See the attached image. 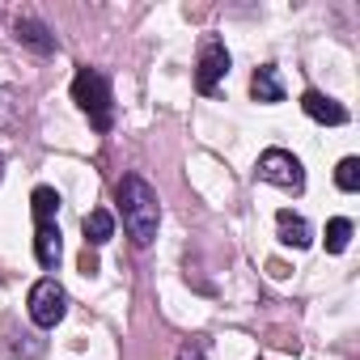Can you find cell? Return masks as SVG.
<instances>
[{"mask_svg": "<svg viewBox=\"0 0 360 360\" xmlns=\"http://www.w3.org/2000/svg\"><path fill=\"white\" fill-rule=\"evenodd\" d=\"M81 229H85V246H106L115 238V217L106 208H94V212H85Z\"/></svg>", "mask_w": 360, "mask_h": 360, "instance_id": "11", "label": "cell"}, {"mask_svg": "<svg viewBox=\"0 0 360 360\" xmlns=\"http://www.w3.org/2000/svg\"><path fill=\"white\" fill-rule=\"evenodd\" d=\"M26 309H30V322H34V326L51 330V326L64 322V314H68V292H64V284H60L56 276H43V280L30 288Z\"/></svg>", "mask_w": 360, "mask_h": 360, "instance_id": "3", "label": "cell"}, {"mask_svg": "<svg viewBox=\"0 0 360 360\" xmlns=\"http://www.w3.org/2000/svg\"><path fill=\"white\" fill-rule=\"evenodd\" d=\"M34 259H39V267H47V271L60 267L64 242H60V225H56V221H51V225H34Z\"/></svg>", "mask_w": 360, "mask_h": 360, "instance_id": "7", "label": "cell"}, {"mask_svg": "<svg viewBox=\"0 0 360 360\" xmlns=\"http://www.w3.org/2000/svg\"><path fill=\"white\" fill-rule=\"evenodd\" d=\"M119 217H123V229L136 246H148L157 238V221H161V204H157V191L144 183L140 174H123L119 178Z\"/></svg>", "mask_w": 360, "mask_h": 360, "instance_id": "1", "label": "cell"}, {"mask_svg": "<svg viewBox=\"0 0 360 360\" xmlns=\"http://www.w3.org/2000/svg\"><path fill=\"white\" fill-rule=\"evenodd\" d=\"M250 98H255V102H263V106L284 102V77H280V68H276V64L255 68V77H250Z\"/></svg>", "mask_w": 360, "mask_h": 360, "instance_id": "8", "label": "cell"}, {"mask_svg": "<svg viewBox=\"0 0 360 360\" xmlns=\"http://www.w3.org/2000/svg\"><path fill=\"white\" fill-rule=\"evenodd\" d=\"M255 174L263 178V183H271V187H284V191H301L305 187V169H301V161L288 148H267L259 157Z\"/></svg>", "mask_w": 360, "mask_h": 360, "instance_id": "4", "label": "cell"}, {"mask_svg": "<svg viewBox=\"0 0 360 360\" xmlns=\"http://www.w3.org/2000/svg\"><path fill=\"white\" fill-rule=\"evenodd\" d=\"M0 178H5V153H0Z\"/></svg>", "mask_w": 360, "mask_h": 360, "instance_id": "17", "label": "cell"}, {"mask_svg": "<svg viewBox=\"0 0 360 360\" xmlns=\"http://www.w3.org/2000/svg\"><path fill=\"white\" fill-rule=\"evenodd\" d=\"M352 233H356L352 221H347V217H335V221L326 225V250H330V255H343L347 242H352Z\"/></svg>", "mask_w": 360, "mask_h": 360, "instance_id": "13", "label": "cell"}, {"mask_svg": "<svg viewBox=\"0 0 360 360\" xmlns=\"http://www.w3.org/2000/svg\"><path fill=\"white\" fill-rule=\"evenodd\" d=\"M72 102L81 106V115L89 119L94 131H110V127H115V94H110L106 72L81 68L77 81H72Z\"/></svg>", "mask_w": 360, "mask_h": 360, "instance_id": "2", "label": "cell"}, {"mask_svg": "<svg viewBox=\"0 0 360 360\" xmlns=\"http://www.w3.org/2000/svg\"><path fill=\"white\" fill-rule=\"evenodd\" d=\"M335 183H339V191H360V161H356V157H343V161H339Z\"/></svg>", "mask_w": 360, "mask_h": 360, "instance_id": "14", "label": "cell"}, {"mask_svg": "<svg viewBox=\"0 0 360 360\" xmlns=\"http://www.w3.org/2000/svg\"><path fill=\"white\" fill-rule=\"evenodd\" d=\"M225 72H229V51H225L221 39L208 34L200 43V60H195V89L200 94H217V85L225 81Z\"/></svg>", "mask_w": 360, "mask_h": 360, "instance_id": "5", "label": "cell"}, {"mask_svg": "<svg viewBox=\"0 0 360 360\" xmlns=\"http://www.w3.org/2000/svg\"><path fill=\"white\" fill-rule=\"evenodd\" d=\"M81 271H85V276H94V271H98V259H94V250H89V246H85V255H81Z\"/></svg>", "mask_w": 360, "mask_h": 360, "instance_id": "16", "label": "cell"}, {"mask_svg": "<svg viewBox=\"0 0 360 360\" xmlns=\"http://www.w3.org/2000/svg\"><path fill=\"white\" fill-rule=\"evenodd\" d=\"M30 212H34V225H51L56 212H60V195H56V187H34V195H30Z\"/></svg>", "mask_w": 360, "mask_h": 360, "instance_id": "12", "label": "cell"}, {"mask_svg": "<svg viewBox=\"0 0 360 360\" xmlns=\"http://www.w3.org/2000/svg\"><path fill=\"white\" fill-rule=\"evenodd\" d=\"M301 110H305L314 123H326V127H343V123H347V110H343L335 98L318 94V89H305V94H301Z\"/></svg>", "mask_w": 360, "mask_h": 360, "instance_id": "6", "label": "cell"}, {"mask_svg": "<svg viewBox=\"0 0 360 360\" xmlns=\"http://www.w3.org/2000/svg\"><path fill=\"white\" fill-rule=\"evenodd\" d=\"M174 360H208V352L200 347V343H183V347H178V356Z\"/></svg>", "mask_w": 360, "mask_h": 360, "instance_id": "15", "label": "cell"}, {"mask_svg": "<svg viewBox=\"0 0 360 360\" xmlns=\"http://www.w3.org/2000/svg\"><path fill=\"white\" fill-rule=\"evenodd\" d=\"M18 43L39 51V56H51L56 51V34L39 22V18H18Z\"/></svg>", "mask_w": 360, "mask_h": 360, "instance_id": "10", "label": "cell"}, {"mask_svg": "<svg viewBox=\"0 0 360 360\" xmlns=\"http://www.w3.org/2000/svg\"><path fill=\"white\" fill-rule=\"evenodd\" d=\"M276 229H280V242H284V246H292V250H305V246L314 242L309 221H305V217H297V212H288V208H280V212H276Z\"/></svg>", "mask_w": 360, "mask_h": 360, "instance_id": "9", "label": "cell"}]
</instances>
